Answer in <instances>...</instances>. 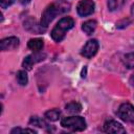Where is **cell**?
<instances>
[{
	"label": "cell",
	"mask_w": 134,
	"mask_h": 134,
	"mask_svg": "<svg viewBox=\"0 0 134 134\" xmlns=\"http://www.w3.org/2000/svg\"><path fill=\"white\" fill-rule=\"evenodd\" d=\"M74 25V21L72 18L70 17H64L62 18L58 23L57 25L53 27V29L51 30V38L53 41L55 42H61L64 38H65V35L66 32L71 29Z\"/></svg>",
	"instance_id": "6da1fadb"
},
{
	"label": "cell",
	"mask_w": 134,
	"mask_h": 134,
	"mask_svg": "<svg viewBox=\"0 0 134 134\" xmlns=\"http://www.w3.org/2000/svg\"><path fill=\"white\" fill-rule=\"evenodd\" d=\"M69 8H66V7H63L62 6V3H51L50 5H48L43 14H42V17H41V22L40 24L43 26V27H47L49 25V23L55 18V16L58 14H62L66 10H68Z\"/></svg>",
	"instance_id": "7a4b0ae2"
},
{
	"label": "cell",
	"mask_w": 134,
	"mask_h": 134,
	"mask_svg": "<svg viewBox=\"0 0 134 134\" xmlns=\"http://www.w3.org/2000/svg\"><path fill=\"white\" fill-rule=\"evenodd\" d=\"M61 126L71 131H83L86 129V121L82 116H69L61 120Z\"/></svg>",
	"instance_id": "3957f363"
},
{
	"label": "cell",
	"mask_w": 134,
	"mask_h": 134,
	"mask_svg": "<svg viewBox=\"0 0 134 134\" xmlns=\"http://www.w3.org/2000/svg\"><path fill=\"white\" fill-rule=\"evenodd\" d=\"M117 115L124 121L134 122V107L131 104H129V103L121 104L120 107L118 108Z\"/></svg>",
	"instance_id": "277c9868"
},
{
	"label": "cell",
	"mask_w": 134,
	"mask_h": 134,
	"mask_svg": "<svg viewBox=\"0 0 134 134\" xmlns=\"http://www.w3.org/2000/svg\"><path fill=\"white\" fill-rule=\"evenodd\" d=\"M46 59V53L44 52H41V51H35L34 53L27 55L24 61H23V67L26 69V70H30L32 68V66L43 60Z\"/></svg>",
	"instance_id": "5b68a950"
},
{
	"label": "cell",
	"mask_w": 134,
	"mask_h": 134,
	"mask_svg": "<svg viewBox=\"0 0 134 134\" xmlns=\"http://www.w3.org/2000/svg\"><path fill=\"white\" fill-rule=\"evenodd\" d=\"M95 4L92 0H81L76 6V12L81 17H86L93 14Z\"/></svg>",
	"instance_id": "8992f818"
},
{
	"label": "cell",
	"mask_w": 134,
	"mask_h": 134,
	"mask_svg": "<svg viewBox=\"0 0 134 134\" xmlns=\"http://www.w3.org/2000/svg\"><path fill=\"white\" fill-rule=\"evenodd\" d=\"M97 50H98V42L95 39H92V40H89L84 45V47L82 48L81 54L87 59H90L96 54Z\"/></svg>",
	"instance_id": "52a82bcc"
},
{
	"label": "cell",
	"mask_w": 134,
	"mask_h": 134,
	"mask_svg": "<svg viewBox=\"0 0 134 134\" xmlns=\"http://www.w3.org/2000/svg\"><path fill=\"white\" fill-rule=\"evenodd\" d=\"M19 46V39L17 37H9L1 40L0 42V49L2 51L6 50H14Z\"/></svg>",
	"instance_id": "ba28073f"
},
{
	"label": "cell",
	"mask_w": 134,
	"mask_h": 134,
	"mask_svg": "<svg viewBox=\"0 0 134 134\" xmlns=\"http://www.w3.org/2000/svg\"><path fill=\"white\" fill-rule=\"evenodd\" d=\"M104 131L107 133H126V129L115 120H108L104 125Z\"/></svg>",
	"instance_id": "9c48e42d"
},
{
	"label": "cell",
	"mask_w": 134,
	"mask_h": 134,
	"mask_svg": "<svg viewBox=\"0 0 134 134\" xmlns=\"http://www.w3.org/2000/svg\"><path fill=\"white\" fill-rule=\"evenodd\" d=\"M24 27L25 29H27L30 32H35V34H42L46 30L45 27H43L41 24H38L37 21L32 18H29L28 20H26L24 22Z\"/></svg>",
	"instance_id": "30bf717a"
},
{
	"label": "cell",
	"mask_w": 134,
	"mask_h": 134,
	"mask_svg": "<svg viewBox=\"0 0 134 134\" xmlns=\"http://www.w3.org/2000/svg\"><path fill=\"white\" fill-rule=\"evenodd\" d=\"M27 46L29 49H31L34 51H40L44 46V42L40 38H35V39H30L28 41Z\"/></svg>",
	"instance_id": "8fae6325"
},
{
	"label": "cell",
	"mask_w": 134,
	"mask_h": 134,
	"mask_svg": "<svg viewBox=\"0 0 134 134\" xmlns=\"http://www.w3.org/2000/svg\"><path fill=\"white\" fill-rule=\"evenodd\" d=\"M96 28V21L95 20H89L83 23L82 25V29L84 30L85 34L87 35H91Z\"/></svg>",
	"instance_id": "7c38bea8"
},
{
	"label": "cell",
	"mask_w": 134,
	"mask_h": 134,
	"mask_svg": "<svg viewBox=\"0 0 134 134\" xmlns=\"http://www.w3.org/2000/svg\"><path fill=\"white\" fill-rule=\"evenodd\" d=\"M127 0H108V7L111 12L120 9L125 4Z\"/></svg>",
	"instance_id": "4fadbf2b"
},
{
	"label": "cell",
	"mask_w": 134,
	"mask_h": 134,
	"mask_svg": "<svg viewBox=\"0 0 134 134\" xmlns=\"http://www.w3.org/2000/svg\"><path fill=\"white\" fill-rule=\"evenodd\" d=\"M60 115H61V111L58 110V109H51L47 112H45V117L50 120V121H55L60 118Z\"/></svg>",
	"instance_id": "5bb4252c"
},
{
	"label": "cell",
	"mask_w": 134,
	"mask_h": 134,
	"mask_svg": "<svg viewBox=\"0 0 134 134\" xmlns=\"http://www.w3.org/2000/svg\"><path fill=\"white\" fill-rule=\"evenodd\" d=\"M122 62L125 64V66L129 69H133L134 68V52H130V53H127L124 59H122Z\"/></svg>",
	"instance_id": "9a60e30c"
},
{
	"label": "cell",
	"mask_w": 134,
	"mask_h": 134,
	"mask_svg": "<svg viewBox=\"0 0 134 134\" xmlns=\"http://www.w3.org/2000/svg\"><path fill=\"white\" fill-rule=\"evenodd\" d=\"M29 125H31V126H37V127H39V128H45V129L48 127V125H47L42 118H40V117H38V116H32V117H30Z\"/></svg>",
	"instance_id": "2e32d148"
},
{
	"label": "cell",
	"mask_w": 134,
	"mask_h": 134,
	"mask_svg": "<svg viewBox=\"0 0 134 134\" xmlns=\"http://www.w3.org/2000/svg\"><path fill=\"white\" fill-rule=\"evenodd\" d=\"M17 81L19 83V85L21 86H25L28 82V76H27V73L26 71L24 70H19L17 72Z\"/></svg>",
	"instance_id": "e0dca14e"
},
{
	"label": "cell",
	"mask_w": 134,
	"mask_h": 134,
	"mask_svg": "<svg viewBox=\"0 0 134 134\" xmlns=\"http://www.w3.org/2000/svg\"><path fill=\"white\" fill-rule=\"evenodd\" d=\"M66 110L70 113H79L82 110V106L76 102H71L66 105Z\"/></svg>",
	"instance_id": "ac0fdd59"
},
{
	"label": "cell",
	"mask_w": 134,
	"mask_h": 134,
	"mask_svg": "<svg viewBox=\"0 0 134 134\" xmlns=\"http://www.w3.org/2000/svg\"><path fill=\"white\" fill-rule=\"evenodd\" d=\"M10 133L12 134H18V133H36V131L35 130H32V129H22V128H15V129H13L12 131H10Z\"/></svg>",
	"instance_id": "d6986e66"
},
{
	"label": "cell",
	"mask_w": 134,
	"mask_h": 134,
	"mask_svg": "<svg viewBox=\"0 0 134 134\" xmlns=\"http://www.w3.org/2000/svg\"><path fill=\"white\" fill-rule=\"evenodd\" d=\"M15 2V0H0V5L2 8H6L9 5H12Z\"/></svg>",
	"instance_id": "ffe728a7"
},
{
	"label": "cell",
	"mask_w": 134,
	"mask_h": 134,
	"mask_svg": "<svg viewBox=\"0 0 134 134\" xmlns=\"http://www.w3.org/2000/svg\"><path fill=\"white\" fill-rule=\"evenodd\" d=\"M130 84H131L132 86H134V74L130 77Z\"/></svg>",
	"instance_id": "44dd1931"
},
{
	"label": "cell",
	"mask_w": 134,
	"mask_h": 134,
	"mask_svg": "<svg viewBox=\"0 0 134 134\" xmlns=\"http://www.w3.org/2000/svg\"><path fill=\"white\" fill-rule=\"evenodd\" d=\"M29 1H30V0H20V3L24 5V4H27V3L29 2Z\"/></svg>",
	"instance_id": "7402d4cb"
},
{
	"label": "cell",
	"mask_w": 134,
	"mask_h": 134,
	"mask_svg": "<svg viewBox=\"0 0 134 134\" xmlns=\"http://www.w3.org/2000/svg\"><path fill=\"white\" fill-rule=\"evenodd\" d=\"M132 12H134V4H133V6H132Z\"/></svg>",
	"instance_id": "603a6c76"
}]
</instances>
